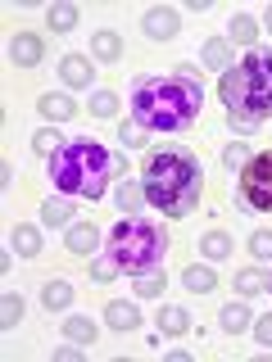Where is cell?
I'll return each mask as SVG.
<instances>
[{
	"instance_id": "1",
	"label": "cell",
	"mask_w": 272,
	"mask_h": 362,
	"mask_svg": "<svg viewBox=\"0 0 272 362\" xmlns=\"http://www.w3.org/2000/svg\"><path fill=\"white\" fill-rule=\"evenodd\" d=\"M204 109L200 77L186 73H145L132 86V118L145 132H186Z\"/></svg>"
},
{
	"instance_id": "2",
	"label": "cell",
	"mask_w": 272,
	"mask_h": 362,
	"mask_svg": "<svg viewBox=\"0 0 272 362\" xmlns=\"http://www.w3.org/2000/svg\"><path fill=\"white\" fill-rule=\"evenodd\" d=\"M141 186L150 209H159L164 218H186V213H196L204 195V168L186 145H159L145 154Z\"/></svg>"
},
{
	"instance_id": "3",
	"label": "cell",
	"mask_w": 272,
	"mask_h": 362,
	"mask_svg": "<svg viewBox=\"0 0 272 362\" xmlns=\"http://www.w3.org/2000/svg\"><path fill=\"white\" fill-rule=\"evenodd\" d=\"M218 95L227 105V127L254 132L272 118V50L254 45L218 77Z\"/></svg>"
},
{
	"instance_id": "4",
	"label": "cell",
	"mask_w": 272,
	"mask_h": 362,
	"mask_svg": "<svg viewBox=\"0 0 272 362\" xmlns=\"http://www.w3.org/2000/svg\"><path fill=\"white\" fill-rule=\"evenodd\" d=\"M128 168V158L123 154H109L105 145L96 141V136H77V141H68L60 154L50 158V181L55 190L68 199H105L109 181Z\"/></svg>"
},
{
	"instance_id": "5",
	"label": "cell",
	"mask_w": 272,
	"mask_h": 362,
	"mask_svg": "<svg viewBox=\"0 0 272 362\" xmlns=\"http://www.w3.org/2000/svg\"><path fill=\"white\" fill-rule=\"evenodd\" d=\"M109 254L123 272H150V267H164V254H168V226L164 222H145V218H123L118 226L109 231Z\"/></svg>"
},
{
	"instance_id": "6",
	"label": "cell",
	"mask_w": 272,
	"mask_h": 362,
	"mask_svg": "<svg viewBox=\"0 0 272 362\" xmlns=\"http://www.w3.org/2000/svg\"><path fill=\"white\" fill-rule=\"evenodd\" d=\"M241 204L254 213H272V150L249 154L241 168Z\"/></svg>"
},
{
	"instance_id": "7",
	"label": "cell",
	"mask_w": 272,
	"mask_h": 362,
	"mask_svg": "<svg viewBox=\"0 0 272 362\" xmlns=\"http://www.w3.org/2000/svg\"><path fill=\"white\" fill-rule=\"evenodd\" d=\"M141 28H145V37L150 41H173L177 32H181V18H177V9H145V18H141Z\"/></svg>"
},
{
	"instance_id": "8",
	"label": "cell",
	"mask_w": 272,
	"mask_h": 362,
	"mask_svg": "<svg viewBox=\"0 0 272 362\" xmlns=\"http://www.w3.org/2000/svg\"><path fill=\"white\" fill-rule=\"evenodd\" d=\"M9 59H14L18 68H37L45 59V41L37 37V32H18V37L9 41Z\"/></svg>"
},
{
	"instance_id": "9",
	"label": "cell",
	"mask_w": 272,
	"mask_h": 362,
	"mask_svg": "<svg viewBox=\"0 0 272 362\" xmlns=\"http://www.w3.org/2000/svg\"><path fill=\"white\" fill-rule=\"evenodd\" d=\"M60 77H64L68 86L86 90V86H91V77H96V68H91L86 54H64V59H60Z\"/></svg>"
},
{
	"instance_id": "10",
	"label": "cell",
	"mask_w": 272,
	"mask_h": 362,
	"mask_svg": "<svg viewBox=\"0 0 272 362\" xmlns=\"http://www.w3.org/2000/svg\"><path fill=\"white\" fill-rule=\"evenodd\" d=\"M77 18L82 14H77V5H68V0H55V5L45 9V28H50L55 37H68V32L77 28Z\"/></svg>"
},
{
	"instance_id": "11",
	"label": "cell",
	"mask_w": 272,
	"mask_h": 362,
	"mask_svg": "<svg viewBox=\"0 0 272 362\" xmlns=\"http://www.w3.org/2000/svg\"><path fill=\"white\" fill-rule=\"evenodd\" d=\"M105 322L113 326V331H132V326H141V308L128 299H109L105 303Z\"/></svg>"
},
{
	"instance_id": "12",
	"label": "cell",
	"mask_w": 272,
	"mask_h": 362,
	"mask_svg": "<svg viewBox=\"0 0 272 362\" xmlns=\"http://www.w3.org/2000/svg\"><path fill=\"white\" fill-rule=\"evenodd\" d=\"M37 109H41V118H50V122H73L77 118V105L68 95H55V90H45L37 100Z\"/></svg>"
},
{
	"instance_id": "13",
	"label": "cell",
	"mask_w": 272,
	"mask_h": 362,
	"mask_svg": "<svg viewBox=\"0 0 272 362\" xmlns=\"http://www.w3.org/2000/svg\"><path fill=\"white\" fill-rule=\"evenodd\" d=\"M64 240H68V254H96L100 231H96V222H73Z\"/></svg>"
},
{
	"instance_id": "14",
	"label": "cell",
	"mask_w": 272,
	"mask_h": 362,
	"mask_svg": "<svg viewBox=\"0 0 272 362\" xmlns=\"http://www.w3.org/2000/svg\"><path fill=\"white\" fill-rule=\"evenodd\" d=\"M154 326H159L164 335H186V331H191V313L177 308V303H164V308H159V317H154Z\"/></svg>"
},
{
	"instance_id": "15",
	"label": "cell",
	"mask_w": 272,
	"mask_h": 362,
	"mask_svg": "<svg viewBox=\"0 0 272 362\" xmlns=\"http://www.w3.org/2000/svg\"><path fill=\"white\" fill-rule=\"evenodd\" d=\"M41 303H45L50 313H64L68 303H73V286H68L64 276H50V281L41 286Z\"/></svg>"
},
{
	"instance_id": "16",
	"label": "cell",
	"mask_w": 272,
	"mask_h": 362,
	"mask_svg": "<svg viewBox=\"0 0 272 362\" xmlns=\"http://www.w3.org/2000/svg\"><path fill=\"white\" fill-rule=\"evenodd\" d=\"M181 286H186L191 294H209V290H218V272H213V267H200V263H191L186 272H181Z\"/></svg>"
},
{
	"instance_id": "17",
	"label": "cell",
	"mask_w": 272,
	"mask_h": 362,
	"mask_svg": "<svg viewBox=\"0 0 272 362\" xmlns=\"http://www.w3.org/2000/svg\"><path fill=\"white\" fill-rule=\"evenodd\" d=\"M41 222L50 226V231H55V226H73V199H68V195L45 199V204H41Z\"/></svg>"
},
{
	"instance_id": "18",
	"label": "cell",
	"mask_w": 272,
	"mask_h": 362,
	"mask_svg": "<svg viewBox=\"0 0 272 362\" xmlns=\"http://www.w3.org/2000/svg\"><path fill=\"white\" fill-rule=\"evenodd\" d=\"M91 50H96V59H105V64H113L123 54V37L113 28H100L96 37H91Z\"/></svg>"
},
{
	"instance_id": "19",
	"label": "cell",
	"mask_w": 272,
	"mask_h": 362,
	"mask_svg": "<svg viewBox=\"0 0 272 362\" xmlns=\"http://www.w3.org/2000/svg\"><path fill=\"white\" fill-rule=\"evenodd\" d=\"M113 199H118V209L123 213H128V218H132V213L136 209H141V204H145V186H141V181H118V190H113Z\"/></svg>"
},
{
	"instance_id": "20",
	"label": "cell",
	"mask_w": 272,
	"mask_h": 362,
	"mask_svg": "<svg viewBox=\"0 0 272 362\" xmlns=\"http://www.w3.org/2000/svg\"><path fill=\"white\" fill-rule=\"evenodd\" d=\"M164 290H168V276H164V267L136 272V294H141V299H159Z\"/></svg>"
},
{
	"instance_id": "21",
	"label": "cell",
	"mask_w": 272,
	"mask_h": 362,
	"mask_svg": "<svg viewBox=\"0 0 272 362\" xmlns=\"http://www.w3.org/2000/svg\"><path fill=\"white\" fill-rule=\"evenodd\" d=\"M218 322H222L227 335H241V331H249V322H254V317H249L245 303H227V308L218 313Z\"/></svg>"
},
{
	"instance_id": "22",
	"label": "cell",
	"mask_w": 272,
	"mask_h": 362,
	"mask_svg": "<svg viewBox=\"0 0 272 362\" xmlns=\"http://www.w3.org/2000/svg\"><path fill=\"white\" fill-rule=\"evenodd\" d=\"M204 68H213V73H227V68H232V50H227L222 37L204 41Z\"/></svg>"
},
{
	"instance_id": "23",
	"label": "cell",
	"mask_w": 272,
	"mask_h": 362,
	"mask_svg": "<svg viewBox=\"0 0 272 362\" xmlns=\"http://www.w3.org/2000/svg\"><path fill=\"white\" fill-rule=\"evenodd\" d=\"M64 335L73 339V344H96L100 326L91 322V317H68V322H64Z\"/></svg>"
},
{
	"instance_id": "24",
	"label": "cell",
	"mask_w": 272,
	"mask_h": 362,
	"mask_svg": "<svg viewBox=\"0 0 272 362\" xmlns=\"http://www.w3.org/2000/svg\"><path fill=\"white\" fill-rule=\"evenodd\" d=\"M200 254L209 258V263H222V258L232 254V235H227V231H209V235L200 240Z\"/></svg>"
},
{
	"instance_id": "25",
	"label": "cell",
	"mask_w": 272,
	"mask_h": 362,
	"mask_svg": "<svg viewBox=\"0 0 272 362\" xmlns=\"http://www.w3.org/2000/svg\"><path fill=\"white\" fill-rule=\"evenodd\" d=\"M9 245H14L23 258H37V254H41V231L23 222V226H14V240H9Z\"/></svg>"
},
{
	"instance_id": "26",
	"label": "cell",
	"mask_w": 272,
	"mask_h": 362,
	"mask_svg": "<svg viewBox=\"0 0 272 362\" xmlns=\"http://www.w3.org/2000/svg\"><path fill=\"white\" fill-rule=\"evenodd\" d=\"M236 290H241L245 299H249V294H264L268 290V276L259 267H245V272H236Z\"/></svg>"
},
{
	"instance_id": "27",
	"label": "cell",
	"mask_w": 272,
	"mask_h": 362,
	"mask_svg": "<svg viewBox=\"0 0 272 362\" xmlns=\"http://www.w3.org/2000/svg\"><path fill=\"white\" fill-rule=\"evenodd\" d=\"M64 145H68V141H60V132H50V127H45V132H37V136H32V150H37L41 158H55V154H60V150H64Z\"/></svg>"
},
{
	"instance_id": "28",
	"label": "cell",
	"mask_w": 272,
	"mask_h": 362,
	"mask_svg": "<svg viewBox=\"0 0 272 362\" xmlns=\"http://www.w3.org/2000/svg\"><path fill=\"white\" fill-rule=\"evenodd\" d=\"M227 32H232L236 41H254L259 37V23L249 18V14H232V18H227Z\"/></svg>"
},
{
	"instance_id": "29",
	"label": "cell",
	"mask_w": 272,
	"mask_h": 362,
	"mask_svg": "<svg viewBox=\"0 0 272 362\" xmlns=\"http://www.w3.org/2000/svg\"><path fill=\"white\" fill-rule=\"evenodd\" d=\"M91 113L96 118H113L118 113V95L113 90H91Z\"/></svg>"
},
{
	"instance_id": "30",
	"label": "cell",
	"mask_w": 272,
	"mask_h": 362,
	"mask_svg": "<svg viewBox=\"0 0 272 362\" xmlns=\"http://www.w3.org/2000/svg\"><path fill=\"white\" fill-rule=\"evenodd\" d=\"M18 322H23V299H18V294H5V303H0V326L14 331Z\"/></svg>"
},
{
	"instance_id": "31",
	"label": "cell",
	"mask_w": 272,
	"mask_h": 362,
	"mask_svg": "<svg viewBox=\"0 0 272 362\" xmlns=\"http://www.w3.org/2000/svg\"><path fill=\"white\" fill-rule=\"evenodd\" d=\"M249 254H254L259 263H272V231H254V235H249Z\"/></svg>"
},
{
	"instance_id": "32",
	"label": "cell",
	"mask_w": 272,
	"mask_h": 362,
	"mask_svg": "<svg viewBox=\"0 0 272 362\" xmlns=\"http://www.w3.org/2000/svg\"><path fill=\"white\" fill-rule=\"evenodd\" d=\"M118 141L123 145H128V150H132V145H145V127H141V122H118Z\"/></svg>"
},
{
	"instance_id": "33",
	"label": "cell",
	"mask_w": 272,
	"mask_h": 362,
	"mask_svg": "<svg viewBox=\"0 0 272 362\" xmlns=\"http://www.w3.org/2000/svg\"><path fill=\"white\" fill-rule=\"evenodd\" d=\"M222 163H227V168H245V163H249V145H241V141L227 145V150H222Z\"/></svg>"
},
{
	"instance_id": "34",
	"label": "cell",
	"mask_w": 272,
	"mask_h": 362,
	"mask_svg": "<svg viewBox=\"0 0 272 362\" xmlns=\"http://www.w3.org/2000/svg\"><path fill=\"white\" fill-rule=\"evenodd\" d=\"M118 263H113V254L109 258H96V263H91V276H96V281H113V276H118Z\"/></svg>"
},
{
	"instance_id": "35",
	"label": "cell",
	"mask_w": 272,
	"mask_h": 362,
	"mask_svg": "<svg viewBox=\"0 0 272 362\" xmlns=\"http://www.w3.org/2000/svg\"><path fill=\"white\" fill-rule=\"evenodd\" d=\"M254 339H259L264 349H272V313H268V317H259V322H254Z\"/></svg>"
},
{
	"instance_id": "36",
	"label": "cell",
	"mask_w": 272,
	"mask_h": 362,
	"mask_svg": "<svg viewBox=\"0 0 272 362\" xmlns=\"http://www.w3.org/2000/svg\"><path fill=\"white\" fill-rule=\"evenodd\" d=\"M55 362H82V354H77V344H68V349L55 354Z\"/></svg>"
},
{
	"instance_id": "37",
	"label": "cell",
	"mask_w": 272,
	"mask_h": 362,
	"mask_svg": "<svg viewBox=\"0 0 272 362\" xmlns=\"http://www.w3.org/2000/svg\"><path fill=\"white\" fill-rule=\"evenodd\" d=\"M264 28H268V32H272V5H268V14H264Z\"/></svg>"
},
{
	"instance_id": "38",
	"label": "cell",
	"mask_w": 272,
	"mask_h": 362,
	"mask_svg": "<svg viewBox=\"0 0 272 362\" xmlns=\"http://www.w3.org/2000/svg\"><path fill=\"white\" fill-rule=\"evenodd\" d=\"M268 290H272V281H268Z\"/></svg>"
}]
</instances>
